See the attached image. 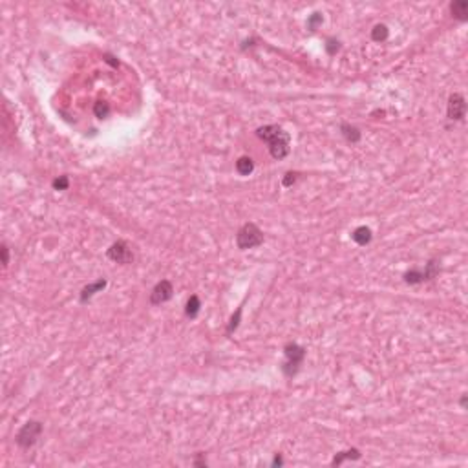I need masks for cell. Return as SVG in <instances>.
Instances as JSON below:
<instances>
[{"instance_id":"cell-1","label":"cell","mask_w":468,"mask_h":468,"mask_svg":"<svg viewBox=\"0 0 468 468\" xmlns=\"http://www.w3.org/2000/svg\"><path fill=\"white\" fill-rule=\"evenodd\" d=\"M256 136L269 144V152H271L272 159L280 161V159L289 156V152H291V146H289L291 136H289L282 126H278V125H265V126H260V128L256 130Z\"/></svg>"},{"instance_id":"cell-2","label":"cell","mask_w":468,"mask_h":468,"mask_svg":"<svg viewBox=\"0 0 468 468\" xmlns=\"http://www.w3.org/2000/svg\"><path fill=\"white\" fill-rule=\"evenodd\" d=\"M284 353H286V362L282 366V371L287 378H293L298 373L304 359H306V347L298 346L296 342H289L284 347Z\"/></svg>"},{"instance_id":"cell-3","label":"cell","mask_w":468,"mask_h":468,"mask_svg":"<svg viewBox=\"0 0 468 468\" xmlns=\"http://www.w3.org/2000/svg\"><path fill=\"white\" fill-rule=\"evenodd\" d=\"M262 243H264V233L260 231V227L256 223H245V225L240 227V231L236 234L238 249H254V247H260Z\"/></svg>"},{"instance_id":"cell-4","label":"cell","mask_w":468,"mask_h":468,"mask_svg":"<svg viewBox=\"0 0 468 468\" xmlns=\"http://www.w3.org/2000/svg\"><path fill=\"white\" fill-rule=\"evenodd\" d=\"M40 433H42V423H38V421H28V423L18 430V433H17L15 437L17 445L20 446V448H31V446L38 441Z\"/></svg>"},{"instance_id":"cell-5","label":"cell","mask_w":468,"mask_h":468,"mask_svg":"<svg viewBox=\"0 0 468 468\" xmlns=\"http://www.w3.org/2000/svg\"><path fill=\"white\" fill-rule=\"evenodd\" d=\"M441 267H439L437 260H430L424 271L421 269H412V271L404 272V282L410 284V286H417V284H423V282H428V280H433L439 274Z\"/></svg>"},{"instance_id":"cell-6","label":"cell","mask_w":468,"mask_h":468,"mask_svg":"<svg viewBox=\"0 0 468 468\" xmlns=\"http://www.w3.org/2000/svg\"><path fill=\"white\" fill-rule=\"evenodd\" d=\"M174 295V286L170 280H161L156 284V287L150 293V304L152 306H161V304L168 302Z\"/></svg>"},{"instance_id":"cell-7","label":"cell","mask_w":468,"mask_h":468,"mask_svg":"<svg viewBox=\"0 0 468 468\" xmlns=\"http://www.w3.org/2000/svg\"><path fill=\"white\" fill-rule=\"evenodd\" d=\"M106 256L110 258L112 262H117V264H130V262L134 260V252L130 251L128 243L119 240V242H115L112 247L108 249Z\"/></svg>"},{"instance_id":"cell-8","label":"cell","mask_w":468,"mask_h":468,"mask_svg":"<svg viewBox=\"0 0 468 468\" xmlns=\"http://www.w3.org/2000/svg\"><path fill=\"white\" fill-rule=\"evenodd\" d=\"M446 113H448V119L450 121H463L465 113H467V103H465V97L461 93H452L448 97V108H446Z\"/></svg>"},{"instance_id":"cell-9","label":"cell","mask_w":468,"mask_h":468,"mask_svg":"<svg viewBox=\"0 0 468 468\" xmlns=\"http://www.w3.org/2000/svg\"><path fill=\"white\" fill-rule=\"evenodd\" d=\"M351 238H353V242L359 243V245H368V243L373 240V233H371L370 227L360 225L351 233Z\"/></svg>"},{"instance_id":"cell-10","label":"cell","mask_w":468,"mask_h":468,"mask_svg":"<svg viewBox=\"0 0 468 468\" xmlns=\"http://www.w3.org/2000/svg\"><path fill=\"white\" fill-rule=\"evenodd\" d=\"M340 134L344 136V139H346L347 143H359L360 137H362L360 130L357 128V126H353V125H349V123H342V125H340Z\"/></svg>"},{"instance_id":"cell-11","label":"cell","mask_w":468,"mask_h":468,"mask_svg":"<svg viewBox=\"0 0 468 468\" xmlns=\"http://www.w3.org/2000/svg\"><path fill=\"white\" fill-rule=\"evenodd\" d=\"M106 284H108V282H106L105 278H101V280H97V282L90 284V286H86L83 291H81V302H83V304L88 302V300H90V298L95 295V293H99V291H103V289H105Z\"/></svg>"},{"instance_id":"cell-12","label":"cell","mask_w":468,"mask_h":468,"mask_svg":"<svg viewBox=\"0 0 468 468\" xmlns=\"http://www.w3.org/2000/svg\"><path fill=\"white\" fill-rule=\"evenodd\" d=\"M450 11L457 20H467L468 15V2L467 0H455L450 4Z\"/></svg>"},{"instance_id":"cell-13","label":"cell","mask_w":468,"mask_h":468,"mask_svg":"<svg viewBox=\"0 0 468 468\" xmlns=\"http://www.w3.org/2000/svg\"><path fill=\"white\" fill-rule=\"evenodd\" d=\"M346 459H351V461H359L360 459V452L357 450V448H351V450H346V452H339L335 457H333L331 465L333 467H339V465H342Z\"/></svg>"},{"instance_id":"cell-14","label":"cell","mask_w":468,"mask_h":468,"mask_svg":"<svg viewBox=\"0 0 468 468\" xmlns=\"http://www.w3.org/2000/svg\"><path fill=\"white\" fill-rule=\"evenodd\" d=\"M254 170V161L249 156H242V158L236 161V172L240 176H249Z\"/></svg>"},{"instance_id":"cell-15","label":"cell","mask_w":468,"mask_h":468,"mask_svg":"<svg viewBox=\"0 0 468 468\" xmlns=\"http://www.w3.org/2000/svg\"><path fill=\"white\" fill-rule=\"evenodd\" d=\"M199 309H201V302H199V298H198V295H192L189 298V302H187V307H185V315L189 318H196L198 313H199Z\"/></svg>"},{"instance_id":"cell-16","label":"cell","mask_w":468,"mask_h":468,"mask_svg":"<svg viewBox=\"0 0 468 468\" xmlns=\"http://www.w3.org/2000/svg\"><path fill=\"white\" fill-rule=\"evenodd\" d=\"M388 35H390V30H388V26H384V24H377V26L371 30V38H373L375 42H384L386 38H388Z\"/></svg>"},{"instance_id":"cell-17","label":"cell","mask_w":468,"mask_h":468,"mask_svg":"<svg viewBox=\"0 0 468 468\" xmlns=\"http://www.w3.org/2000/svg\"><path fill=\"white\" fill-rule=\"evenodd\" d=\"M93 113H95V117H99V119H106V117L110 115V105H108L106 101H97L95 106H93Z\"/></svg>"},{"instance_id":"cell-18","label":"cell","mask_w":468,"mask_h":468,"mask_svg":"<svg viewBox=\"0 0 468 468\" xmlns=\"http://www.w3.org/2000/svg\"><path fill=\"white\" fill-rule=\"evenodd\" d=\"M240 320H242V307H238V309H236V313H234L233 317H231V322H229V325H227V335H231L233 331H236V329H238Z\"/></svg>"},{"instance_id":"cell-19","label":"cell","mask_w":468,"mask_h":468,"mask_svg":"<svg viewBox=\"0 0 468 468\" xmlns=\"http://www.w3.org/2000/svg\"><path fill=\"white\" fill-rule=\"evenodd\" d=\"M324 22V17L320 15V13H313V15L307 18V30L309 31H317L318 26Z\"/></svg>"},{"instance_id":"cell-20","label":"cell","mask_w":468,"mask_h":468,"mask_svg":"<svg viewBox=\"0 0 468 468\" xmlns=\"http://www.w3.org/2000/svg\"><path fill=\"white\" fill-rule=\"evenodd\" d=\"M53 189L55 190H66L70 187V180L68 176H59L57 180H53Z\"/></svg>"},{"instance_id":"cell-21","label":"cell","mask_w":468,"mask_h":468,"mask_svg":"<svg viewBox=\"0 0 468 468\" xmlns=\"http://www.w3.org/2000/svg\"><path fill=\"white\" fill-rule=\"evenodd\" d=\"M339 50H340V42L337 40V38L329 37L327 40H325V52L329 53V55H335Z\"/></svg>"},{"instance_id":"cell-22","label":"cell","mask_w":468,"mask_h":468,"mask_svg":"<svg viewBox=\"0 0 468 468\" xmlns=\"http://www.w3.org/2000/svg\"><path fill=\"white\" fill-rule=\"evenodd\" d=\"M296 180H298V174H296V172H287L286 176H284V180H282V185H284L286 189H289V187H293V185H295Z\"/></svg>"},{"instance_id":"cell-23","label":"cell","mask_w":468,"mask_h":468,"mask_svg":"<svg viewBox=\"0 0 468 468\" xmlns=\"http://www.w3.org/2000/svg\"><path fill=\"white\" fill-rule=\"evenodd\" d=\"M0 252H2V264H4V267H8V265H9V249H8V245H6V243H2Z\"/></svg>"},{"instance_id":"cell-24","label":"cell","mask_w":468,"mask_h":468,"mask_svg":"<svg viewBox=\"0 0 468 468\" xmlns=\"http://www.w3.org/2000/svg\"><path fill=\"white\" fill-rule=\"evenodd\" d=\"M105 61L108 62V64H112L113 68H117V66H119V61H115V57H112L110 53H106V55H105Z\"/></svg>"},{"instance_id":"cell-25","label":"cell","mask_w":468,"mask_h":468,"mask_svg":"<svg viewBox=\"0 0 468 468\" xmlns=\"http://www.w3.org/2000/svg\"><path fill=\"white\" fill-rule=\"evenodd\" d=\"M194 467H207V461L203 459V453H198V459H194Z\"/></svg>"},{"instance_id":"cell-26","label":"cell","mask_w":468,"mask_h":468,"mask_svg":"<svg viewBox=\"0 0 468 468\" xmlns=\"http://www.w3.org/2000/svg\"><path fill=\"white\" fill-rule=\"evenodd\" d=\"M284 465V459H282V455L280 453H276L274 455V459H272V467H282Z\"/></svg>"},{"instance_id":"cell-27","label":"cell","mask_w":468,"mask_h":468,"mask_svg":"<svg viewBox=\"0 0 468 468\" xmlns=\"http://www.w3.org/2000/svg\"><path fill=\"white\" fill-rule=\"evenodd\" d=\"M459 404H461V408H467V395H463V397H461Z\"/></svg>"}]
</instances>
